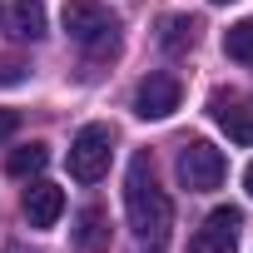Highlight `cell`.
I'll use <instances>...</instances> for the list:
<instances>
[{
    "mask_svg": "<svg viewBox=\"0 0 253 253\" xmlns=\"http://www.w3.org/2000/svg\"><path fill=\"white\" fill-rule=\"evenodd\" d=\"M124 209H129V228H134L139 243L159 248V243L169 238V228H174V204H169V194L154 184V169H149L144 154L129 164V179H124Z\"/></svg>",
    "mask_w": 253,
    "mask_h": 253,
    "instance_id": "obj_1",
    "label": "cell"
},
{
    "mask_svg": "<svg viewBox=\"0 0 253 253\" xmlns=\"http://www.w3.org/2000/svg\"><path fill=\"white\" fill-rule=\"evenodd\" d=\"M223 174H228V159H223V149H213L209 139H189V144L179 149V184H184L189 194L218 189Z\"/></svg>",
    "mask_w": 253,
    "mask_h": 253,
    "instance_id": "obj_2",
    "label": "cell"
},
{
    "mask_svg": "<svg viewBox=\"0 0 253 253\" xmlns=\"http://www.w3.org/2000/svg\"><path fill=\"white\" fill-rule=\"evenodd\" d=\"M109 154H114L109 124H84V129L75 134V144H70V174L80 184H99L104 169H109Z\"/></svg>",
    "mask_w": 253,
    "mask_h": 253,
    "instance_id": "obj_3",
    "label": "cell"
},
{
    "mask_svg": "<svg viewBox=\"0 0 253 253\" xmlns=\"http://www.w3.org/2000/svg\"><path fill=\"white\" fill-rule=\"evenodd\" d=\"M60 20H65V35L80 40V45H94V40L114 35V15L99 5V0H65Z\"/></svg>",
    "mask_w": 253,
    "mask_h": 253,
    "instance_id": "obj_4",
    "label": "cell"
},
{
    "mask_svg": "<svg viewBox=\"0 0 253 253\" xmlns=\"http://www.w3.org/2000/svg\"><path fill=\"white\" fill-rule=\"evenodd\" d=\"M179 99H184V89H179L174 75H149V80H139V89H134V114H139V119H169V114L179 109Z\"/></svg>",
    "mask_w": 253,
    "mask_h": 253,
    "instance_id": "obj_5",
    "label": "cell"
},
{
    "mask_svg": "<svg viewBox=\"0 0 253 253\" xmlns=\"http://www.w3.org/2000/svg\"><path fill=\"white\" fill-rule=\"evenodd\" d=\"M243 213L238 209H213L209 223L189 238V253H233V233H238Z\"/></svg>",
    "mask_w": 253,
    "mask_h": 253,
    "instance_id": "obj_6",
    "label": "cell"
},
{
    "mask_svg": "<svg viewBox=\"0 0 253 253\" xmlns=\"http://www.w3.org/2000/svg\"><path fill=\"white\" fill-rule=\"evenodd\" d=\"M60 213H65V189L60 184H30L25 189V218H30V228H55L60 223Z\"/></svg>",
    "mask_w": 253,
    "mask_h": 253,
    "instance_id": "obj_7",
    "label": "cell"
},
{
    "mask_svg": "<svg viewBox=\"0 0 253 253\" xmlns=\"http://www.w3.org/2000/svg\"><path fill=\"white\" fill-rule=\"evenodd\" d=\"M213 119L228 129L233 144H253V99H213Z\"/></svg>",
    "mask_w": 253,
    "mask_h": 253,
    "instance_id": "obj_8",
    "label": "cell"
},
{
    "mask_svg": "<svg viewBox=\"0 0 253 253\" xmlns=\"http://www.w3.org/2000/svg\"><path fill=\"white\" fill-rule=\"evenodd\" d=\"M10 30L20 40H40L45 35V5L40 0H15L10 5Z\"/></svg>",
    "mask_w": 253,
    "mask_h": 253,
    "instance_id": "obj_9",
    "label": "cell"
},
{
    "mask_svg": "<svg viewBox=\"0 0 253 253\" xmlns=\"http://www.w3.org/2000/svg\"><path fill=\"white\" fill-rule=\"evenodd\" d=\"M194 35H199V20L194 15H164V25H159V45L164 50H189Z\"/></svg>",
    "mask_w": 253,
    "mask_h": 253,
    "instance_id": "obj_10",
    "label": "cell"
},
{
    "mask_svg": "<svg viewBox=\"0 0 253 253\" xmlns=\"http://www.w3.org/2000/svg\"><path fill=\"white\" fill-rule=\"evenodd\" d=\"M223 55L238 60V65H253V15L223 30Z\"/></svg>",
    "mask_w": 253,
    "mask_h": 253,
    "instance_id": "obj_11",
    "label": "cell"
},
{
    "mask_svg": "<svg viewBox=\"0 0 253 253\" xmlns=\"http://www.w3.org/2000/svg\"><path fill=\"white\" fill-rule=\"evenodd\" d=\"M45 164H50V149H45V144H20V149L5 159V169H10L15 179H30V174H40Z\"/></svg>",
    "mask_w": 253,
    "mask_h": 253,
    "instance_id": "obj_12",
    "label": "cell"
},
{
    "mask_svg": "<svg viewBox=\"0 0 253 253\" xmlns=\"http://www.w3.org/2000/svg\"><path fill=\"white\" fill-rule=\"evenodd\" d=\"M80 223H84V228H80V243H84V248H99V233H94V228H99V209H89Z\"/></svg>",
    "mask_w": 253,
    "mask_h": 253,
    "instance_id": "obj_13",
    "label": "cell"
},
{
    "mask_svg": "<svg viewBox=\"0 0 253 253\" xmlns=\"http://www.w3.org/2000/svg\"><path fill=\"white\" fill-rule=\"evenodd\" d=\"M15 129H20V114H15V109H0V144H5Z\"/></svg>",
    "mask_w": 253,
    "mask_h": 253,
    "instance_id": "obj_14",
    "label": "cell"
},
{
    "mask_svg": "<svg viewBox=\"0 0 253 253\" xmlns=\"http://www.w3.org/2000/svg\"><path fill=\"white\" fill-rule=\"evenodd\" d=\"M20 80V65H10V60H0V84H15Z\"/></svg>",
    "mask_w": 253,
    "mask_h": 253,
    "instance_id": "obj_15",
    "label": "cell"
},
{
    "mask_svg": "<svg viewBox=\"0 0 253 253\" xmlns=\"http://www.w3.org/2000/svg\"><path fill=\"white\" fill-rule=\"evenodd\" d=\"M243 189H248V199H253V164L243 169Z\"/></svg>",
    "mask_w": 253,
    "mask_h": 253,
    "instance_id": "obj_16",
    "label": "cell"
},
{
    "mask_svg": "<svg viewBox=\"0 0 253 253\" xmlns=\"http://www.w3.org/2000/svg\"><path fill=\"white\" fill-rule=\"evenodd\" d=\"M213 5H228V0H213Z\"/></svg>",
    "mask_w": 253,
    "mask_h": 253,
    "instance_id": "obj_17",
    "label": "cell"
}]
</instances>
